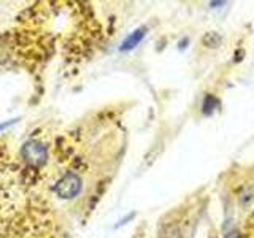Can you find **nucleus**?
<instances>
[{"mask_svg":"<svg viewBox=\"0 0 254 238\" xmlns=\"http://www.w3.org/2000/svg\"><path fill=\"white\" fill-rule=\"evenodd\" d=\"M83 189V179L79 178V175L73 172H67L64 177L56 182L54 186V192L58 194L64 200H70V198H75L79 195Z\"/></svg>","mask_w":254,"mask_h":238,"instance_id":"f257e3e1","label":"nucleus"},{"mask_svg":"<svg viewBox=\"0 0 254 238\" xmlns=\"http://www.w3.org/2000/svg\"><path fill=\"white\" fill-rule=\"evenodd\" d=\"M21 156L27 164L34 167H42L48 161V149L40 141H27L21 149Z\"/></svg>","mask_w":254,"mask_h":238,"instance_id":"f03ea898","label":"nucleus"},{"mask_svg":"<svg viewBox=\"0 0 254 238\" xmlns=\"http://www.w3.org/2000/svg\"><path fill=\"white\" fill-rule=\"evenodd\" d=\"M145 35H146V27H138V29H135L130 35H127L126 37V40L123 42V45H121V50L123 53H127V51H132L133 48H137L140 43H141V40L145 38Z\"/></svg>","mask_w":254,"mask_h":238,"instance_id":"7ed1b4c3","label":"nucleus"},{"mask_svg":"<svg viewBox=\"0 0 254 238\" xmlns=\"http://www.w3.org/2000/svg\"><path fill=\"white\" fill-rule=\"evenodd\" d=\"M218 107H219V100H218L216 97H214V95L206 94V95H205V99H203V103H202V111H203V115H206V116L213 115L214 111L218 110Z\"/></svg>","mask_w":254,"mask_h":238,"instance_id":"20e7f679","label":"nucleus"},{"mask_svg":"<svg viewBox=\"0 0 254 238\" xmlns=\"http://www.w3.org/2000/svg\"><path fill=\"white\" fill-rule=\"evenodd\" d=\"M18 122V119H11V121H5V122H0V132H2L3 129H6V127H10L13 124Z\"/></svg>","mask_w":254,"mask_h":238,"instance_id":"39448f33","label":"nucleus"}]
</instances>
